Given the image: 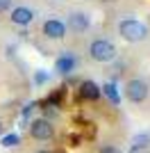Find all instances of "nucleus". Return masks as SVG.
<instances>
[{"mask_svg":"<svg viewBox=\"0 0 150 153\" xmlns=\"http://www.w3.org/2000/svg\"><path fill=\"white\" fill-rule=\"evenodd\" d=\"M89 55L96 59V62H112L116 57V46L107 39H96L89 46Z\"/></svg>","mask_w":150,"mask_h":153,"instance_id":"2","label":"nucleus"},{"mask_svg":"<svg viewBox=\"0 0 150 153\" xmlns=\"http://www.w3.org/2000/svg\"><path fill=\"white\" fill-rule=\"evenodd\" d=\"M43 34L48 39H64L66 37V23L59 19H48L43 23Z\"/></svg>","mask_w":150,"mask_h":153,"instance_id":"5","label":"nucleus"},{"mask_svg":"<svg viewBox=\"0 0 150 153\" xmlns=\"http://www.w3.org/2000/svg\"><path fill=\"white\" fill-rule=\"evenodd\" d=\"M98 153H123V151H121V149L116 146V144H102Z\"/></svg>","mask_w":150,"mask_h":153,"instance_id":"14","label":"nucleus"},{"mask_svg":"<svg viewBox=\"0 0 150 153\" xmlns=\"http://www.w3.org/2000/svg\"><path fill=\"white\" fill-rule=\"evenodd\" d=\"M34 153H50V151H46V149H39V151H34Z\"/></svg>","mask_w":150,"mask_h":153,"instance_id":"17","label":"nucleus"},{"mask_svg":"<svg viewBox=\"0 0 150 153\" xmlns=\"http://www.w3.org/2000/svg\"><path fill=\"white\" fill-rule=\"evenodd\" d=\"M9 7H12V0H0V14H2V12H7Z\"/></svg>","mask_w":150,"mask_h":153,"instance_id":"15","label":"nucleus"},{"mask_svg":"<svg viewBox=\"0 0 150 153\" xmlns=\"http://www.w3.org/2000/svg\"><path fill=\"white\" fill-rule=\"evenodd\" d=\"M50 80V76H48V71H37V73H34V85H46Z\"/></svg>","mask_w":150,"mask_h":153,"instance_id":"13","label":"nucleus"},{"mask_svg":"<svg viewBox=\"0 0 150 153\" xmlns=\"http://www.w3.org/2000/svg\"><path fill=\"white\" fill-rule=\"evenodd\" d=\"M100 89H102V94H105L107 98L114 103V105H121V94H118V87H116V82H105Z\"/></svg>","mask_w":150,"mask_h":153,"instance_id":"10","label":"nucleus"},{"mask_svg":"<svg viewBox=\"0 0 150 153\" xmlns=\"http://www.w3.org/2000/svg\"><path fill=\"white\" fill-rule=\"evenodd\" d=\"M148 82L146 80H141V78H134V80H130V82L125 85V96L130 98L132 103H143L146 98H148Z\"/></svg>","mask_w":150,"mask_h":153,"instance_id":"4","label":"nucleus"},{"mask_svg":"<svg viewBox=\"0 0 150 153\" xmlns=\"http://www.w3.org/2000/svg\"><path fill=\"white\" fill-rule=\"evenodd\" d=\"M0 144H2L5 149H14V146L21 144V137H18V133H5L2 137H0Z\"/></svg>","mask_w":150,"mask_h":153,"instance_id":"12","label":"nucleus"},{"mask_svg":"<svg viewBox=\"0 0 150 153\" xmlns=\"http://www.w3.org/2000/svg\"><path fill=\"white\" fill-rule=\"evenodd\" d=\"M66 27H71L75 32H84L89 27V16L84 12H73L68 16V21H66Z\"/></svg>","mask_w":150,"mask_h":153,"instance_id":"8","label":"nucleus"},{"mask_svg":"<svg viewBox=\"0 0 150 153\" xmlns=\"http://www.w3.org/2000/svg\"><path fill=\"white\" fill-rule=\"evenodd\" d=\"M150 144V135L148 133H141V135H137L134 140H132V149H130V153H139L141 149H146Z\"/></svg>","mask_w":150,"mask_h":153,"instance_id":"11","label":"nucleus"},{"mask_svg":"<svg viewBox=\"0 0 150 153\" xmlns=\"http://www.w3.org/2000/svg\"><path fill=\"white\" fill-rule=\"evenodd\" d=\"M27 130H30V137L37 140V142H48V140L55 137V126H52V121H48V119H43V117L30 121Z\"/></svg>","mask_w":150,"mask_h":153,"instance_id":"3","label":"nucleus"},{"mask_svg":"<svg viewBox=\"0 0 150 153\" xmlns=\"http://www.w3.org/2000/svg\"><path fill=\"white\" fill-rule=\"evenodd\" d=\"M75 66H77V57H75L73 53H64V55H59L57 62H55L57 73H62V76H68Z\"/></svg>","mask_w":150,"mask_h":153,"instance_id":"7","label":"nucleus"},{"mask_svg":"<svg viewBox=\"0 0 150 153\" xmlns=\"http://www.w3.org/2000/svg\"><path fill=\"white\" fill-rule=\"evenodd\" d=\"M118 34L125 41L134 44V41H143L148 37V27L137 19H125V21H121V25H118Z\"/></svg>","mask_w":150,"mask_h":153,"instance_id":"1","label":"nucleus"},{"mask_svg":"<svg viewBox=\"0 0 150 153\" xmlns=\"http://www.w3.org/2000/svg\"><path fill=\"white\" fill-rule=\"evenodd\" d=\"M5 135V126H2V121H0V137Z\"/></svg>","mask_w":150,"mask_h":153,"instance_id":"16","label":"nucleus"},{"mask_svg":"<svg viewBox=\"0 0 150 153\" xmlns=\"http://www.w3.org/2000/svg\"><path fill=\"white\" fill-rule=\"evenodd\" d=\"M100 94H102V89L93 80H82L80 87H77V96H80L82 101H98Z\"/></svg>","mask_w":150,"mask_h":153,"instance_id":"6","label":"nucleus"},{"mask_svg":"<svg viewBox=\"0 0 150 153\" xmlns=\"http://www.w3.org/2000/svg\"><path fill=\"white\" fill-rule=\"evenodd\" d=\"M12 21L16 23V25H30L32 21H34V12H32L30 7H16V9H12Z\"/></svg>","mask_w":150,"mask_h":153,"instance_id":"9","label":"nucleus"}]
</instances>
